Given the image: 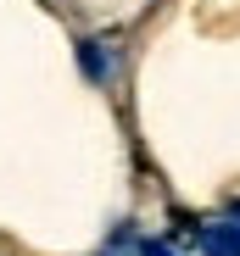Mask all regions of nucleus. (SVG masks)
Here are the masks:
<instances>
[{
    "label": "nucleus",
    "instance_id": "obj_1",
    "mask_svg": "<svg viewBox=\"0 0 240 256\" xmlns=\"http://www.w3.org/2000/svg\"><path fill=\"white\" fill-rule=\"evenodd\" d=\"M195 250H201V256H240V218L207 223L201 234H195Z\"/></svg>",
    "mask_w": 240,
    "mask_h": 256
},
{
    "label": "nucleus",
    "instance_id": "obj_2",
    "mask_svg": "<svg viewBox=\"0 0 240 256\" xmlns=\"http://www.w3.org/2000/svg\"><path fill=\"white\" fill-rule=\"evenodd\" d=\"M78 67H84V78H90V84H106V78H112V67H117V56L101 45V39H84V45H78Z\"/></svg>",
    "mask_w": 240,
    "mask_h": 256
},
{
    "label": "nucleus",
    "instance_id": "obj_3",
    "mask_svg": "<svg viewBox=\"0 0 240 256\" xmlns=\"http://www.w3.org/2000/svg\"><path fill=\"white\" fill-rule=\"evenodd\" d=\"M140 256H173L168 240H140Z\"/></svg>",
    "mask_w": 240,
    "mask_h": 256
},
{
    "label": "nucleus",
    "instance_id": "obj_4",
    "mask_svg": "<svg viewBox=\"0 0 240 256\" xmlns=\"http://www.w3.org/2000/svg\"><path fill=\"white\" fill-rule=\"evenodd\" d=\"M229 218H240V200H234V206H229Z\"/></svg>",
    "mask_w": 240,
    "mask_h": 256
},
{
    "label": "nucleus",
    "instance_id": "obj_5",
    "mask_svg": "<svg viewBox=\"0 0 240 256\" xmlns=\"http://www.w3.org/2000/svg\"><path fill=\"white\" fill-rule=\"evenodd\" d=\"M101 256H123V250H117V245H112V250H101Z\"/></svg>",
    "mask_w": 240,
    "mask_h": 256
}]
</instances>
